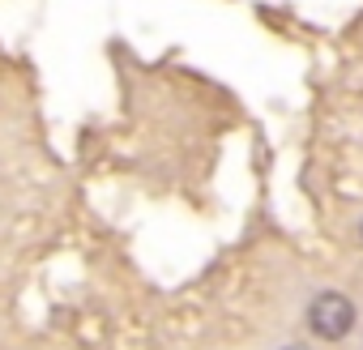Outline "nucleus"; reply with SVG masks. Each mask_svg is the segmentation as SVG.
<instances>
[{
  "mask_svg": "<svg viewBox=\"0 0 363 350\" xmlns=\"http://www.w3.org/2000/svg\"><path fill=\"white\" fill-rule=\"evenodd\" d=\"M308 329H312L320 341H342V337L354 329V303H350L342 290H320V295L308 303Z\"/></svg>",
  "mask_w": 363,
  "mask_h": 350,
  "instance_id": "f257e3e1",
  "label": "nucleus"
},
{
  "mask_svg": "<svg viewBox=\"0 0 363 350\" xmlns=\"http://www.w3.org/2000/svg\"><path fill=\"white\" fill-rule=\"evenodd\" d=\"M282 350H312V346H299V341H291V346H282Z\"/></svg>",
  "mask_w": 363,
  "mask_h": 350,
  "instance_id": "f03ea898",
  "label": "nucleus"
},
{
  "mask_svg": "<svg viewBox=\"0 0 363 350\" xmlns=\"http://www.w3.org/2000/svg\"><path fill=\"white\" fill-rule=\"evenodd\" d=\"M359 239H363V222H359Z\"/></svg>",
  "mask_w": 363,
  "mask_h": 350,
  "instance_id": "7ed1b4c3",
  "label": "nucleus"
}]
</instances>
